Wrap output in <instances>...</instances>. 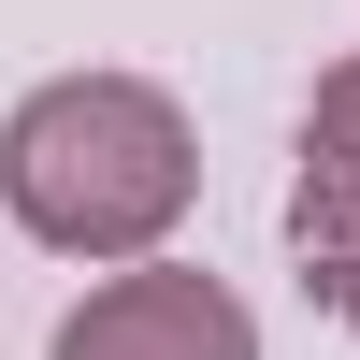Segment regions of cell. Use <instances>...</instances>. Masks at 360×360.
Masks as SVG:
<instances>
[{
  "label": "cell",
  "instance_id": "3957f363",
  "mask_svg": "<svg viewBox=\"0 0 360 360\" xmlns=\"http://www.w3.org/2000/svg\"><path fill=\"white\" fill-rule=\"evenodd\" d=\"M288 259H303V288L360 332V44L317 72L303 101V173H288Z\"/></svg>",
  "mask_w": 360,
  "mask_h": 360
},
{
  "label": "cell",
  "instance_id": "6da1fadb",
  "mask_svg": "<svg viewBox=\"0 0 360 360\" xmlns=\"http://www.w3.org/2000/svg\"><path fill=\"white\" fill-rule=\"evenodd\" d=\"M0 202L58 259H159L173 217L202 202V144L173 86L144 72H58L0 115Z\"/></svg>",
  "mask_w": 360,
  "mask_h": 360
},
{
  "label": "cell",
  "instance_id": "7a4b0ae2",
  "mask_svg": "<svg viewBox=\"0 0 360 360\" xmlns=\"http://www.w3.org/2000/svg\"><path fill=\"white\" fill-rule=\"evenodd\" d=\"M44 360H259V317L217 274H188V259H130V274H101L58 317Z\"/></svg>",
  "mask_w": 360,
  "mask_h": 360
}]
</instances>
